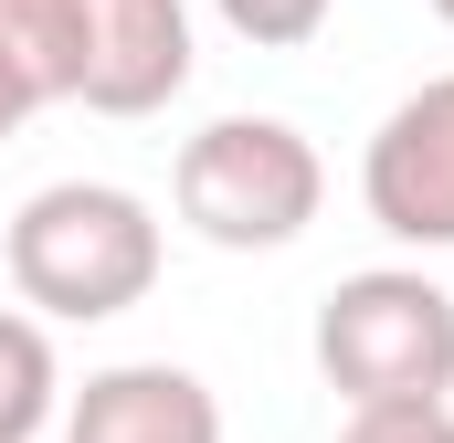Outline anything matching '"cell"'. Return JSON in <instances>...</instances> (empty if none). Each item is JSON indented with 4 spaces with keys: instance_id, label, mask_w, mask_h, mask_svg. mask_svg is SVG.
Here are the masks:
<instances>
[{
    "instance_id": "6da1fadb",
    "label": "cell",
    "mask_w": 454,
    "mask_h": 443,
    "mask_svg": "<svg viewBox=\"0 0 454 443\" xmlns=\"http://www.w3.org/2000/svg\"><path fill=\"white\" fill-rule=\"evenodd\" d=\"M159 253H169L159 243V212L137 190H116V180H53V190H32L11 212V232H0L11 296L43 328H106L127 307H148Z\"/></svg>"
},
{
    "instance_id": "7a4b0ae2",
    "label": "cell",
    "mask_w": 454,
    "mask_h": 443,
    "mask_svg": "<svg viewBox=\"0 0 454 443\" xmlns=\"http://www.w3.org/2000/svg\"><path fill=\"white\" fill-rule=\"evenodd\" d=\"M317 380L348 412H454V296L423 264L339 275L317 307Z\"/></svg>"
},
{
    "instance_id": "3957f363",
    "label": "cell",
    "mask_w": 454,
    "mask_h": 443,
    "mask_svg": "<svg viewBox=\"0 0 454 443\" xmlns=\"http://www.w3.org/2000/svg\"><path fill=\"white\" fill-rule=\"evenodd\" d=\"M169 201L212 253H286L328 201V159L286 116H212L201 137H180Z\"/></svg>"
},
{
    "instance_id": "277c9868",
    "label": "cell",
    "mask_w": 454,
    "mask_h": 443,
    "mask_svg": "<svg viewBox=\"0 0 454 443\" xmlns=\"http://www.w3.org/2000/svg\"><path fill=\"white\" fill-rule=\"evenodd\" d=\"M359 201L391 243L412 253H454V74L412 85L402 106L370 127L359 148Z\"/></svg>"
},
{
    "instance_id": "5b68a950",
    "label": "cell",
    "mask_w": 454,
    "mask_h": 443,
    "mask_svg": "<svg viewBox=\"0 0 454 443\" xmlns=\"http://www.w3.org/2000/svg\"><path fill=\"white\" fill-rule=\"evenodd\" d=\"M191 64V0H74V106L159 116Z\"/></svg>"
},
{
    "instance_id": "8992f818",
    "label": "cell",
    "mask_w": 454,
    "mask_h": 443,
    "mask_svg": "<svg viewBox=\"0 0 454 443\" xmlns=\"http://www.w3.org/2000/svg\"><path fill=\"white\" fill-rule=\"evenodd\" d=\"M64 443H223V401L180 359H116L64 401Z\"/></svg>"
},
{
    "instance_id": "52a82bcc",
    "label": "cell",
    "mask_w": 454,
    "mask_h": 443,
    "mask_svg": "<svg viewBox=\"0 0 454 443\" xmlns=\"http://www.w3.org/2000/svg\"><path fill=\"white\" fill-rule=\"evenodd\" d=\"M74 106V0H0V137Z\"/></svg>"
},
{
    "instance_id": "ba28073f",
    "label": "cell",
    "mask_w": 454,
    "mask_h": 443,
    "mask_svg": "<svg viewBox=\"0 0 454 443\" xmlns=\"http://www.w3.org/2000/svg\"><path fill=\"white\" fill-rule=\"evenodd\" d=\"M53 391H64L53 380V328L0 307V443H43V423L64 412Z\"/></svg>"
},
{
    "instance_id": "9c48e42d",
    "label": "cell",
    "mask_w": 454,
    "mask_h": 443,
    "mask_svg": "<svg viewBox=\"0 0 454 443\" xmlns=\"http://www.w3.org/2000/svg\"><path fill=\"white\" fill-rule=\"evenodd\" d=\"M212 11H223L254 53H296V43H317V32H328V11H339V0H212Z\"/></svg>"
},
{
    "instance_id": "30bf717a",
    "label": "cell",
    "mask_w": 454,
    "mask_h": 443,
    "mask_svg": "<svg viewBox=\"0 0 454 443\" xmlns=\"http://www.w3.org/2000/svg\"><path fill=\"white\" fill-rule=\"evenodd\" d=\"M339 443H454V412H348Z\"/></svg>"
},
{
    "instance_id": "8fae6325",
    "label": "cell",
    "mask_w": 454,
    "mask_h": 443,
    "mask_svg": "<svg viewBox=\"0 0 454 443\" xmlns=\"http://www.w3.org/2000/svg\"><path fill=\"white\" fill-rule=\"evenodd\" d=\"M423 11H434V21H444V32H454V0H423Z\"/></svg>"
}]
</instances>
